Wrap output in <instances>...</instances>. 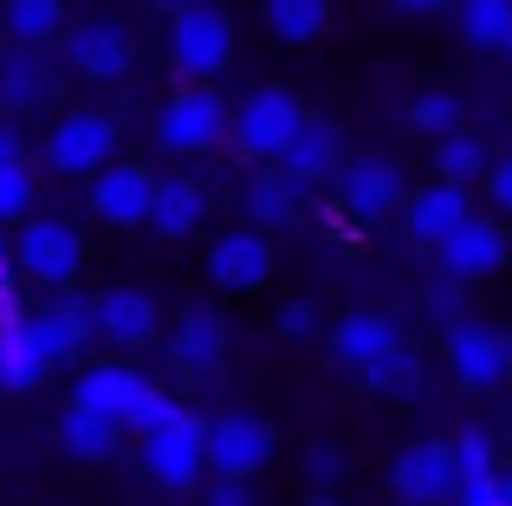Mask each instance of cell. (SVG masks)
<instances>
[{"label": "cell", "instance_id": "6da1fadb", "mask_svg": "<svg viewBox=\"0 0 512 506\" xmlns=\"http://www.w3.org/2000/svg\"><path fill=\"white\" fill-rule=\"evenodd\" d=\"M13 273L39 292H72L85 273V228L65 215H26L13 234Z\"/></svg>", "mask_w": 512, "mask_h": 506}, {"label": "cell", "instance_id": "7a4b0ae2", "mask_svg": "<svg viewBox=\"0 0 512 506\" xmlns=\"http://www.w3.org/2000/svg\"><path fill=\"white\" fill-rule=\"evenodd\" d=\"M305 98L292 85H253L247 98L234 104V124H227V137H234V150L247 156V163H279V156L292 150V137L305 130Z\"/></svg>", "mask_w": 512, "mask_h": 506}, {"label": "cell", "instance_id": "3957f363", "mask_svg": "<svg viewBox=\"0 0 512 506\" xmlns=\"http://www.w3.org/2000/svg\"><path fill=\"white\" fill-rule=\"evenodd\" d=\"M117 150H124V130H117V117H111V111H91V104L65 111L59 124L46 130V143H39L46 169H52V176H72V182H91L98 169H111Z\"/></svg>", "mask_w": 512, "mask_h": 506}, {"label": "cell", "instance_id": "277c9868", "mask_svg": "<svg viewBox=\"0 0 512 506\" xmlns=\"http://www.w3.org/2000/svg\"><path fill=\"white\" fill-rule=\"evenodd\" d=\"M279 273V247L273 234L247 228V221H234V228H221L201 253V279H208L221 299H253V292H266Z\"/></svg>", "mask_w": 512, "mask_h": 506}, {"label": "cell", "instance_id": "5b68a950", "mask_svg": "<svg viewBox=\"0 0 512 506\" xmlns=\"http://www.w3.org/2000/svg\"><path fill=\"white\" fill-rule=\"evenodd\" d=\"M208 474L214 481H260L279 455V422L260 409H221L208 422Z\"/></svg>", "mask_w": 512, "mask_h": 506}, {"label": "cell", "instance_id": "8992f818", "mask_svg": "<svg viewBox=\"0 0 512 506\" xmlns=\"http://www.w3.org/2000/svg\"><path fill=\"white\" fill-rule=\"evenodd\" d=\"M169 65H175L182 85H214L234 65V20L214 0L169 13Z\"/></svg>", "mask_w": 512, "mask_h": 506}, {"label": "cell", "instance_id": "52a82bcc", "mask_svg": "<svg viewBox=\"0 0 512 506\" xmlns=\"http://www.w3.org/2000/svg\"><path fill=\"white\" fill-rule=\"evenodd\" d=\"M227 124H234V104L221 98L214 85H182L175 98H163L156 111V143L169 156H208L214 143H227Z\"/></svg>", "mask_w": 512, "mask_h": 506}, {"label": "cell", "instance_id": "ba28073f", "mask_svg": "<svg viewBox=\"0 0 512 506\" xmlns=\"http://www.w3.org/2000/svg\"><path fill=\"white\" fill-rule=\"evenodd\" d=\"M143 442V474H150L163 494H195V481L208 474V422L188 416V409H175V416L163 422V429L137 435Z\"/></svg>", "mask_w": 512, "mask_h": 506}, {"label": "cell", "instance_id": "9c48e42d", "mask_svg": "<svg viewBox=\"0 0 512 506\" xmlns=\"http://www.w3.org/2000/svg\"><path fill=\"white\" fill-rule=\"evenodd\" d=\"M441 357H448V377L474 396L512 383V338L487 318H454L448 338H441Z\"/></svg>", "mask_w": 512, "mask_h": 506}, {"label": "cell", "instance_id": "30bf717a", "mask_svg": "<svg viewBox=\"0 0 512 506\" xmlns=\"http://www.w3.org/2000/svg\"><path fill=\"white\" fill-rule=\"evenodd\" d=\"M65 72L91 91H111L137 72V39L117 20H78V26H65Z\"/></svg>", "mask_w": 512, "mask_h": 506}, {"label": "cell", "instance_id": "8fae6325", "mask_svg": "<svg viewBox=\"0 0 512 506\" xmlns=\"http://www.w3.org/2000/svg\"><path fill=\"white\" fill-rule=\"evenodd\" d=\"M435 266L448 286H480V279H500L512 266V228L493 215H474L435 247Z\"/></svg>", "mask_w": 512, "mask_h": 506}, {"label": "cell", "instance_id": "7c38bea8", "mask_svg": "<svg viewBox=\"0 0 512 506\" xmlns=\"http://www.w3.org/2000/svg\"><path fill=\"white\" fill-rule=\"evenodd\" d=\"M331 189H338V202L357 221H383V215H396V208L409 202V169H402L396 156H383V150H357V156H344V169L331 176Z\"/></svg>", "mask_w": 512, "mask_h": 506}, {"label": "cell", "instance_id": "4fadbf2b", "mask_svg": "<svg viewBox=\"0 0 512 506\" xmlns=\"http://www.w3.org/2000/svg\"><path fill=\"white\" fill-rule=\"evenodd\" d=\"M150 195H156V169L124 163V156H117L111 169H98V176L85 182V208H91V221H98V228H111V234H137V228H150Z\"/></svg>", "mask_w": 512, "mask_h": 506}, {"label": "cell", "instance_id": "5bb4252c", "mask_svg": "<svg viewBox=\"0 0 512 506\" xmlns=\"http://www.w3.org/2000/svg\"><path fill=\"white\" fill-rule=\"evenodd\" d=\"M227 351H234L227 312L214 299H188L182 312H175V331H169V364L182 370V377H214V370L227 364Z\"/></svg>", "mask_w": 512, "mask_h": 506}, {"label": "cell", "instance_id": "9a60e30c", "mask_svg": "<svg viewBox=\"0 0 512 506\" xmlns=\"http://www.w3.org/2000/svg\"><path fill=\"white\" fill-rule=\"evenodd\" d=\"M389 500L396 506H448L454 500V455H448V442H409V448H396L389 455Z\"/></svg>", "mask_w": 512, "mask_h": 506}, {"label": "cell", "instance_id": "2e32d148", "mask_svg": "<svg viewBox=\"0 0 512 506\" xmlns=\"http://www.w3.org/2000/svg\"><path fill=\"white\" fill-rule=\"evenodd\" d=\"M91 331H98L111 351H143L163 331V299L143 286H104L91 299Z\"/></svg>", "mask_w": 512, "mask_h": 506}, {"label": "cell", "instance_id": "e0dca14e", "mask_svg": "<svg viewBox=\"0 0 512 506\" xmlns=\"http://www.w3.org/2000/svg\"><path fill=\"white\" fill-rule=\"evenodd\" d=\"M143 390H150V377H143L130 357H91V364L72 377V403L65 409H85V416H104V422L124 429V416L137 409Z\"/></svg>", "mask_w": 512, "mask_h": 506}, {"label": "cell", "instance_id": "ac0fdd59", "mask_svg": "<svg viewBox=\"0 0 512 506\" xmlns=\"http://www.w3.org/2000/svg\"><path fill=\"white\" fill-rule=\"evenodd\" d=\"M325 344H331V357H338L344 370H357V377H363L370 364H383V357L402 351L409 338H402V325L389 312H376V305H350V312H338L325 325Z\"/></svg>", "mask_w": 512, "mask_h": 506}, {"label": "cell", "instance_id": "d6986e66", "mask_svg": "<svg viewBox=\"0 0 512 506\" xmlns=\"http://www.w3.org/2000/svg\"><path fill=\"white\" fill-rule=\"evenodd\" d=\"M26 325H33V338H39V351L52 357V364H72V357H85L91 351V299L85 292H46V299L26 312Z\"/></svg>", "mask_w": 512, "mask_h": 506}, {"label": "cell", "instance_id": "ffe728a7", "mask_svg": "<svg viewBox=\"0 0 512 506\" xmlns=\"http://www.w3.org/2000/svg\"><path fill=\"white\" fill-rule=\"evenodd\" d=\"M208 221H214V195L188 169L156 176V195H150V234L156 241H195V234H208Z\"/></svg>", "mask_w": 512, "mask_h": 506}, {"label": "cell", "instance_id": "44dd1931", "mask_svg": "<svg viewBox=\"0 0 512 506\" xmlns=\"http://www.w3.org/2000/svg\"><path fill=\"white\" fill-rule=\"evenodd\" d=\"M474 215H480L474 189H454V182H422V189H409V202H402V228H409V241L428 247V253Z\"/></svg>", "mask_w": 512, "mask_h": 506}, {"label": "cell", "instance_id": "7402d4cb", "mask_svg": "<svg viewBox=\"0 0 512 506\" xmlns=\"http://www.w3.org/2000/svg\"><path fill=\"white\" fill-rule=\"evenodd\" d=\"M344 169V137L331 117H305V130L292 137V150L279 156V176H292L299 189H312V182H331Z\"/></svg>", "mask_w": 512, "mask_h": 506}, {"label": "cell", "instance_id": "603a6c76", "mask_svg": "<svg viewBox=\"0 0 512 506\" xmlns=\"http://www.w3.org/2000/svg\"><path fill=\"white\" fill-rule=\"evenodd\" d=\"M52 91H59V65L46 52H0V111H39V104H52Z\"/></svg>", "mask_w": 512, "mask_h": 506}, {"label": "cell", "instance_id": "cb8c5ba5", "mask_svg": "<svg viewBox=\"0 0 512 506\" xmlns=\"http://www.w3.org/2000/svg\"><path fill=\"white\" fill-rule=\"evenodd\" d=\"M299 208H305V189L292 176H279V169H260V176H247V189H240V221L260 228V234L292 228Z\"/></svg>", "mask_w": 512, "mask_h": 506}, {"label": "cell", "instance_id": "d4e9b609", "mask_svg": "<svg viewBox=\"0 0 512 506\" xmlns=\"http://www.w3.org/2000/svg\"><path fill=\"white\" fill-rule=\"evenodd\" d=\"M46 370H52V357L39 351L26 312L13 318V325H0V390H7V396H26V390H39V383H46Z\"/></svg>", "mask_w": 512, "mask_h": 506}, {"label": "cell", "instance_id": "484cf974", "mask_svg": "<svg viewBox=\"0 0 512 506\" xmlns=\"http://www.w3.org/2000/svg\"><path fill=\"white\" fill-rule=\"evenodd\" d=\"M65 0H0V33L26 52H46L65 39Z\"/></svg>", "mask_w": 512, "mask_h": 506}, {"label": "cell", "instance_id": "4316f807", "mask_svg": "<svg viewBox=\"0 0 512 506\" xmlns=\"http://www.w3.org/2000/svg\"><path fill=\"white\" fill-rule=\"evenodd\" d=\"M117 442H124V429L104 422V416H85V409H65L59 416V448L78 468H104V461L117 455Z\"/></svg>", "mask_w": 512, "mask_h": 506}, {"label": "cell", "instance_id": "83f0119b", "mask_svg": "<svg viewBox=\"0 0 512 506\" xmlns=\"http://www.w3.org/2000/svg\"><path fill=\"white\" fill-rule=\"evenodd\" d=\"M260 13L279 46H318L331 26V0H260Z\"/></svg>", "mask_w": 512, "mask_h": 506}, {"label": "cell", "instance_id": "f1b7e54d", "mask_svg": "<svg viewBox=\"0 0 512 506\" xmlns=\"http://www.w3.org/2000/svg\"><path fill=\"white\" fill-rule=\"evenodd\" d=\"M454 26L474 52H512V0H454Z\"/></svg>", "mask_w": 512, "mask_h": 506}, {"label": "cell", "instance_id": "f546056e", "mask_svg": "<svg viewBox=\"0 0 512 506\" xmlns=\"http://www.w3.org/2000/svg\"><path fill=\"white\" fill-rule=\"evenodd\" d=\"M409 130H422L428 143L467 130V98H461L454 85H422V91L409 98Z\"/></svg>", "mask_w": 512, "mask_h": 506}, {"label": "cell", "instance_id": "4dcf8cb0", "mask_svg": "<svg viewBox=\"0 0 512 506\" xmlns=\"http://www.w3.org/2000/svg\"><path fill=\"white\" fill-rule=\"evenodd\" d=\"M493 150L487 137H474V130H454V137L435 143V182H454V189H474L480 176H487Z\"/></svg>", "mask_w": 512, "mask_h": 506}, {"label": "cell", "instance_id": "1f68e13d", "mask_svg": "<svg viewBox=\"0 0 512 506\" xmlns=\"http://www.w3.org/2000/svg\"><path fill=\"white\" fill-rule=\"evenodd\" d=\"M357 383L370 396H383V403H409V396H422V351H415V344H402V351H389L383 364L363 370Z\"/></svg>", "mask_w": 512, "mask_h": 506}, {"label": "cell", "instance_id": "d6a6232c", "mask_svg": "<svg viewBox=\"0 0 512 506\" xmlns=\"http://www.w3.org/2000/svg\"><path fill=\"white\" fill-rule=\"evenodd\" d=\"M448 455H454V487H461V481H480V474H500L493 435H480V429H461V435L448 442Z\"/></svg>", "mask_w": 512, "mask_h": 506}, {"label": "cell", "instance_id": "836d02e7", "mask_svg": "<svg viewBox=\"0 0 512 506\" xmlns=\"http://www.w3.org/2000/svg\"><path fill=\"white\" fill-rule=\"evenodd\" d=\"M299 474L312 481V494H331V487L350 474V455H344L338 442H305L299 448Z\"/></svg>", "mask_w": 512, "mask_h": 506}, {"label": "cell", "instance_id": "e575fe53", "mask_svg": "<svg viewBox=\"0 0 512 506\" xmlns=\"http://www.w3.org/2000/svg\"><path fill=\"white\" fill-rule=\"evenodd\" d=\"M273 325H279V338H286V344H312V338H325V318H318V305H312V299H286Z\"/></svg>", "mask_w": 512, "mask_h": 506}, {"label": "cell", "instance_id": "d590c367", "mask_svg": "<svg viewBox=\"0 0 512 506\" xmlns=\"http://www.w3.org/2000/svg\"><path fill=\"white\" fill-rule=\"evenodd\" d=\"M33 215V163L0 169V221H26Z\"/></svg>", "mask_w": 512, "mask_h": 506}, {"label": "cell", "instance_id": "8d00e7d4", "mask_svg": "<svg viewBox=\"0 0 512 506\" xmlns=\"http://www.w3.org/2000/svg\"><path fill=\"white\" fill-rule=\"evenodd\" d=\"M480 202H487V215L512 221V150L487 163V176H480Z\"/></svg>", "mask_w": 512, "mask_h": 506}, {"label": "cell", "instance_id": "74e56055", "mask_svg": "<svg viewBox=\"0 0 512 506\" xmlns=\"http://www.w3.org/2000/svg\"><path fill=\"white\" fill-rule=\"evenodd\" d=\"M175 409H182V403H175V396H169V390H156V383H150V390H143V396H137V409H130V416H124V429H137V435H150V429H163V422L175 416Z\"/></svg>", "mask_w": 512, "mask_h": 506}, {"label": "cell", "instance_id": "f35d334b", "mask_svg": "<svg viewBox=\"0 0 512 506\" xmlns=\"http://www.w3.org/2000/svg\"><path fill=\"white\" fill-rule=\"evenodd\" d=\"M201 506H260L253 481H201Z\"/></svg>", "mask_w": 512, "mask_h": 506}, {"label": "cell", "instance_id": "ab89813d", "mask_svg": "<svg viewBox=\"0 0 512 506\" xmlns=\"http://www.w3.org/2000/svg\"><path fill=\"white\" fill-rule=\"evenodd\" d=\"M20 318V273H13V253L0 241V325H13Z\"/></svg>", "mask_w": 512, "mask_h": 506}, {"label": "cell", "instance_id": "60d3db41", "mask_svg": "<svg viewBox=\"0 0 512 506\" xmlns=\"http://www.w3.org/2000/svg\"><path fill=\"white\" fill-rule=\"evenodd\" d=\"M454 506H500V474H480V481L454 487Z\"/></svg>", "mask_w": 512, "mask_h": 506}, {"label": "cell", "instance_id": "b9f144b4", "mask_svg": "<svg viewBox=\"0 0 512 506\" xmlns=\"http://www.w3.org/2000/svg\"><path fill=\"white\" fill-rule=\"evenodd\" d=\"M26 163V130L13 117H0V169H20Z\"/></svg>", "mask_w": 512, "mask_h": 506}, {"label": "cell", "instance_id": "7bdbcfd3", "mask_svg": "<svg viewBox=\"0 0 512 506\" xmlns=\"http://www.w3.org/2000/svg\"><path fill=\"white\" fill-rule=\"evenodd\" d=\"M396 13H409V20H428V13H448L454 0H389Z\"/></svg>", "mask_w": 512, "mask_h": 506}, {"label": "cell", "instance_id": "ee69618b", "mask_svg": "<svg viewBox=\"0 0 512 506\" xmlns=\"http://www.w3.org/2000/svg\"><path fill=\"white\" fill-rule=\"evenodd\" d=\"M299 506H344V500H338V494H305Z\"/></svg>", "mask_w": 512, "mask_h": 506}, {"label": "cell", "instance_id": "f6af8a7d", "mask_svg": "<svg viewBox=\"0 0 512 506\" xmlns=\"http://www.w3.org/2000/svg\"><path fill=\"white\" fill-rule=\"evenodd\" d=\"M500 506H512V468H500Z\"/></svg>", "mask_w": 512, "mask_h": 506}, {"label": "cell", "instance_id": "bcb514c9", "mask_svg": "<svg viewBox=\"0 0 512 506\" xmlns=\"http://www.w3.org/2000/svg\"><path fill=\"white\" fill-rule=\"evenodd\" d=\"M156 7H169V13H182V7H201V0H156Z\"/></svg>", "mask_w": 512, "mask_h": 506}, {"label": "cell", "instance_id": "7dc6e473", "mask_svg": "<svg viewBox=\"0 0 512 506\" xmlns=\"http://www.w3.org/2000/svg\"><path fill=\"white\" fill-rule=\"evenodd\" d=\"M506 442H512V422H506Z\"/></svg>", "mask_w": 512, "mask_h": 506}, {"label": "cell", "instance_id": "c3c4849f", "mask_svg": "<svg viewBox=\"0 0 512 506\" xmlns=\"http://www.w3.org/2000/svg\"><path fill=\"white\" fill-rule=\"evenodd\" d=\"M39 506H52V500H39Z\"/></svg>", "mask_w": 512, "mask_h": 506}, {"label": "cell", "instance_id": "681fc988", "mask_svg": "<svg viewBox=\"0 0 512 506\" xmlns=\"http://www.w3.org/2000/svg\"><path fill=\"white\" fill-rule=\"evenodd\" d=\"M0 228H7V221H0Z\"/></svg>", "mask_w": 512, "mask_h": 506}]
</instances>
